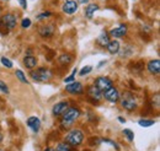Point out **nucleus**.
Masks as SVG:
<instances>
[{
  "label": "nucleus",
  "instance_id": "nucleus-11",
  "mask_svg": "<svg viewBox=\"0 0 160 151\" xmlns=\"http://www.w3.org/2000/svg\"><path fill=\"white\" fill-rule=\"evenodd\" d=\"M27 125L32 129L33 133H38L41 129V119L36 115H32V117H28L27 118Z\"/></svg>",
  "mask_w": 160,
  "mask_h": 151
},
{
  "label": "nucleus",
  "instance_id": "nucleus-27",
  "mask_svg": "<svg viewBox=\"0 0 160 151\" xmlns=\"http://www.w3.org/2000/svg\"><path fill=\"white\" fill-rule=\"evenodd\" d=\"M91 70H92V66H91V65H86V66H84V68H82V69L80 70L79 75H80V76L88 75L89 73H91Z\"/></svg>",
  "mask_w": 160,
  "mask_h": 151
},
{
  "label": "nucleus",
  "instance_id": "nucleus-20",
  "mask_svg": "<svg viewBox=\"0 0 160 151\" xmlns=\"http://www.w3.org/2000/svg\"><path fill=\"white\" fill-rule=\"evenodd\" d=\"M108 42H110V36L106 33V32H102L99 38H98V43L102 46V47H106L107 44H108Z\"/></svg>",
  "mask_w": 160,
  "mask_h": 151
},
{
  "label": "nucleus",
  "instance_id": "nucleus-30",
  "mask_svg": "<svg viewBox=\"0 0 160 151\" xmlns=\"http://www.w3.org/2000/svg\"><path fill=\"white\" fill-rule=\"evenodd\" d=\"M52 15L51 11H46V12H41L40 15H37V20H42V19H47Z\"/></svg>",
  "mask_w": 160,
  "mask_h": 151
},
{
  "label": "nucleus",
  "instance_id": "nucleus-8",
  "mask_svg": "<svg viewBox=\"0 0 160 151\" xmlns=\"http://www.w3.org/2000/svg\"><path fill=\"white\" fill-rule=\"evenodd\" d=\"M78 7H79L78 1H75V0H67V1L63 4L62 10H63V12H65L67 15H73V14H75V12L78 11Z\"/></svg>",
  "mask_w": 160,
  "mask_h": 151
},
{
  "label": "nucleus",
  "instance_id": "nucleus-3",
  "mask_svg": "<svg viewBox=\"0 0 160 151\" xmlns=\"http://www.w3.org/2000/svg\"><path fill=\"white\" fill-rule=\"evenodd\" d=\"M30 76L36 82H47L48 80H51L52 73L47 68H38L36 70H31L30 71Z\"/></svg>",
  "mask_w": 160,
  "mask_h": 151
},
{
  "label": "nucleus",
  "instance_id": "nucleus-9",
  "mask_svg": "<svg viewBox=\"0 0 160 151\" xmlns=\"http://www.w3.org/2000/svg\"><path fill=\"white\" fill-rule=\"evenodd\" d=\"M69 108V102L68 101H62V102H58L53 106L52 108V113L54 117H58V115H62Z\"/></svg>",
  "mask_w": 160,
  "mask_h": 151
},
{
  "label": "nucleus",
  "instance_id": "nucleus-5",
  "mask_svg": "<svg viewBox=\"0 0 160 151\" xmlns=\"http://www.w3.org/2000/svg\"><path fill=\"white\" fill-rule=\"evenodd\" d=\"M16 23H18V20L16 16L12 15V14H5L1 16L0 19V25L4 26L6 30H12L16 27Z\"/></svg>",
  "mask_w": 160,
  "mask_h": 151
},
{
  "label": "nucleus",
  "instance_id": "nucleus-24",
  "mask_svg": "<svg viewBox=\"0 0 160 151\" xmlns=\"http://www.w3.org/2000/svg\"><path fill=\"white\" fill-rule=\"evenodd\" d=\"M0 61H1V64L5 66V68H8V69H11L12 68V61L9 59V58L6 57H1L0 59Z\"/></svg>",
  "mask_w": 160,
  "mask_h": 151
},
{
  "label": "nucleus",
  "instance_id": "nucleus-18",
  "mask_svg": "<svg viewBox=\"0 0 160 151\" xmlns=\"http://www.w3.org/2000/svg\"><path fill=\"white\" fill-rule=\"evenodd\" d=\"M98 10H99V5H96V4H89V5L86 6V9H85V16H86L88 19H92L94 14H95Z\"/></svg>",
  "mask_w": 160,
  "mask_h": 151
},
{
  "label": "nucleus",
  "instance_id": "nucleus-26",
  "mask_svg": "<svg viewBox=\"0 0 160 151\" xmlns=\"http://www.w3.org/2000/svg\"><path fill=\"white\" fill-rule=\"evenodd\" d=\"M123 134L126 135V138L128 139V141H133V140H134V133L132 132L131 129H124V130H123Z\"/></svg>",
  "mask_w": 160,
  "mask_h": 151
},
{
  "label": "nucleus",
  "instance_id": "nucleus-33",
  "mask_svg": "<svg viewBox=\"0 0 160 151\" xmlns=\"http://www.w3.org/2000/svg\"><path fill=\"white\" fill-rule=\"evenodd\" d=\"M159 97H160L159 94L155 95V106H157V107H159Z\"/></svg>",
  "mask_w": 160,
  "mask_h": 151
},
{
  "label": "nucleus",
  "instance_id": "nucleus-12",
  "mask_svg": "<svg viewBox=\"0 0 160 151\" xmlns=\"http://www.w3.org/2000/svg\"><path fill=\"white\" fill-rule=\"evenodd\" d=\"M126 33H127V26H126V25H123V23L120 25L118 27H115V28H112V30L110 31V35L115 38L124 37V36H126Z\"/></svg>",
  "mask_w": 160,
  "mask_h": 151
},
{
  "label": "nucleus",
  "instance_id": "nucleus-7",
  "mask_svg": "<svg viewBox=\"0 0 160 151\" xmlns=\"http://www.w3.org/2000/svg\"><path fill=\"white\" fill-rule=\"evenodd\" d=\"M95 86L100 90L101 92L108 90L110 87H112V80L107 76H99L96 80H95Z\"/></svg>",
  "mask_w": 160,
  "mask_h": 151
},
{
  "label": "nucleus",
  "instance_id": "nucleus-2",
  "mask_svg": "<svg viewBox=\"0 0 160 151\" xmlns=\"http://www.w3.org/2000/svg\"><path fill=\"white\" fill-rule=\"evenodd\" d=\"M64 141L67 144L72 145L73 148L79 146L80 144L84 141V133L81 132L80 129H73V130H70V132L67 134Z\"/></svg>",
  "mask_w": 160,
  "mask_h": 151
},
{
  "label": "nucleus",
  "instance_id": "nucleus-17",
  "mask_svg": "<svg viewBox=\"0 0 160 151\" xmlns=\"http://www.w3.org/2000/svg\"><path fill=\"white\" fill-rule=\"evenodd\" d=\"M23 65L27 69H33L37 65V59L33 56H26V57L23 58Z\"/></svg>",
  "mask_w": 160,
  "mask_h": 151
},
{
  "label": "nucleus",
  "instance_id": "nucleus-1",
  "mask_svg": "<svg viewBox=\"0 0 160 151\" xmlns=\"http://www.w3.org/2000/svg\"><path fill=\"white\" fill-rule=\"evenodd\" d=\"M80 110L75 107H69L64 113H63V119H62V127L63 128H69L70 125L74 124V122L79 118Z\"/></svg>",
  "mask_w": 160,
  "mask_h": 151
},
{
  "label": "nucleus",
  "instance_id": "nucleus-15",
  "mask_svg": "<svg viewBox=\"0 0 160 151\" xmlns=\"http://www.w3.org/2000/svg\"><path fill=\"white\" fill-rule=\"evenodd\" d=\"M88 95H89L92 100H95V101H99V100H101V97H102V92H101L95 85H91V86L88 89Z\"/></svg>",
  "mask_w": 160,
  "mask_h": 151
},
{
  "label": "nucleus",
  "instance_id": "nucleus-34",
  "mask_svg": "<svg viewBox=\"0 0 160 151\" xmlns=\"http://www.w3.org/2000/svg\"><path fill=\"white\" fill-rule=\"evenodd\" d=\"M117 120H118L120 123H126V119H124L123 117H118V118H117Z\"/></svg>",
  "mask_w": 160,
  "mask_h": 151
},
{
  "label": "nucleus",
  "instance_id": "nucleus-28",
  "mask_svg": "<svg viewBox=\"0 0 160 151\" xmlns=\"http://www.w3.org/2000/svg\"><path fill=\"white\" fill-rule=\"evenodd\" d=\"M101 141H102V143H105V144H108V145H111V146H113V148H116L117 150H120V145H118L116 141L111 140V139H102Z\"/></svg>",
  "mask_w": 160,
  "mask_h": 151
},
{
  "label": "nucleus",
  "instance_id": "nucleus-4",
  "mask_svg": "<svg viewBox=\"0 0 160 151\" xmlns=\"http://www.w3.org/2000/svg\"><path fill=\"white\" fill-rule=\"evenodd\" d=\"M121 105H122V107H123L126 111H128V112H132V111H134V110L137 108V101H136V98L133 97V95L129 94V92H126V94L122 96V98H121Z\"/></svg>",
  "mask_w": 160,
  "mask_h": 151
},
{
  "label": "nucleus",
  "instance_id": "nucleus-36",
  "mask_svg": "<svg viewBox=\"0 0 160 151\" xmlns=\"http://www.w3.org/2000/svg\"><path fill=\"white\" fill-rule=\"evenodd\" d=\"M43 151H54L53 149H51V148H47V149H44Z\"/></svg>",
  "mask_w": 160,
  "mask_h": 151
},
{
  "label": "nucleus",
  "instance_id": "nucleus-13",
  "mask_svg": "<svg viewBox=\"0 0 160 151\" xmlns=\"http://www.w3.org/2000/svg\"><path fill=\"white\" fill-rule=\"evenodd\" d=\"M148 71L153 75H159L160 73V60L155 59V60H150L148 63Z\"/></svg>",
  "mask_w": 160,
  "mask_h": 151
},
{
  "label": "nucleus",
  "instance_id": "nucleus-14",
  "mask_svg": "<svg viewBox=\"0 0 160 151\" xmlns=\"http://www.w3.org/2000/svg\"><path fill=\"white\" fill-rule=\"evenodd\" d=\"M38 32H40L41 36L44 38L52 37L53 33H54V26H53V25H43L40 28Z\"/></svg>",
  "mask_w": 160,
  "mask_h": 151
},
{
  "label": "nucleus",
  "instance_id": "nucleus-16",
  "mask_svg": "<svg viewBox=\"0 0 160 151\" xmlns=\"http://www.w3.org/2000/svg\"><path fill=\"white\" fill-rule=\"evenodd\" d=\"M107 47V51H108V53L110 54H117L118 52H120V42L118 41H116V39H113V41H110L108 42V44L106 46Z\"/></svg>",
  "mask_w": 160,
  "mask_h": 151
},
{
  "label": "nucleus",
  "instance_id": "nucleus-32",
  "mask_svg": "<svg viewBox=\"0 0 160 151\" xmlns=\"http://www.w3.org/2000/svg\"><path fill=\"white\" fill-rule=\"evenodd\" d=\"M18 1H19V4L21 5L22 9H26L27 7V1L26 0H18Z\"/></svg>",
  "mask_w": 160,
  "mask_h": 151
},
{
  "label": "nucleus",
  "instance_id": "nucleus-23",
  "mask_svg": "<svg viewBox=\"0 0 160 151\" xmlns=\"http://www.w3.org/2000/svg\"><path fill=\"white\" fill-rule=\"evenodd\" d=\"M15 75H16V77L20 80L22 84H28V81H27V79H26V75L22 73V70H16V71H15Z\"/></svg>",
  "mask_w": 160,
  "mask_h": 151
},
{
  "label": "nucleus",
  "instance_id": "nucleus-10",
  "mask_svg": "<svg viewBox=\"0 0 160 151\" xmlns=\"http://www.w3.org/2000/svg\"><path fill=\"white\" fill-rule=\"evenodd\" d=\"M65 91L69 92V94H72V95H80V94H82L84 87H82V85H81L80 82L74 81V82L68 84V85L65 86Z\"/></svg>",
  "mask_w": 160,
  "mask_h": 151
},
{
  "label": "nucleus",
  "instance_id": "nucleus-6",
  "mask_svg": "<svg viewBox=\"0 0 160 151\" xmlns=\"http://www.w3.org/2000/svg\"><path fill=\"white\" fill-rule=\"evenodd\" d=\"M102 97L106 100V101H108V102H111V103H116L118 100H120V92H118V90L116 89V87H110L108 90H106V91H103L102 92Z\"/></svg>",
  "mask_w": 160,
  "mask_h": 151
},
{
  "label": "nucleus",
  "instance_id": "nucleus-21",
  "mask_svg": "<svg viewBox=\"0 0 160 151\" xmlns=\"http://www.w3.org/2000/svg\"><path fill=\"white\" fill-rule=\"evenodd\" d=\"M54 151H74V148L64 141V143H59V144L56 146Z\"/></svg>",
  "mask_w": 160,
  "mask_h": 151
},
{
  "label": "nucleus",
  "instance_id": "nucleus-25",
  "mask_svg": "<svg viewBox=\"0 0 160 151\" xmlns=\"http://www.w3.org/2000/svg\"><path fill=\"white\" fill-rule=\"evenodd\" d=\"M77 73H78V69L75 68V69L73 70V74H72V75L64 79V82H65V84H72V82H74V81H75V74H77Z\"/></svg>",
  "mask_w": 160,
  "mask_h": 151
},
{
  "label": "nucleus",
  "instance_id": "nucleus-29",
  "mask_svg": "<svg viewBox=\"0 0 160 151\" xmlns=\"http://www.w3.org/2000/svg\"><path fill=\"white\" fill-rule=\"evenodd\" d=\"M0 91L2 92V94H9V87H8V85H6V82H4L2 80H0Z\"/></svg>",
  "mask_w": 160,
  "mask_h": 151
},
{
  "label": "nucleus",
  "instance_id": "nucleus-31",
  "mask_svg": "<svg viewBox=\"0 0 160 151\" xmlns=\"http://www.w3.org/2000/svg\"><path fill=\"white\" fill-rule=\"evenodd\" d=\"M21 26H22V28H28V27L31 26V20L23 19L22 20V22H21Z\"/></svg>",
  "mask_w": 160,
  "mask_h": 151
},
{
  "label": "nucleus",
  "instance_id": "nucleus-35",
  "mask_svg": "<svg viewBox=\"0 0 160 151\" xmlns=\"http://www.w3.org/2000/svg\"><path fill=\"white\" fill-rule=\"evenodd\" d=\"M89 2V0H79L78 1V4H88Z\"/></svg>",
  "mask_w": 160,
  "mask_h": 151
},
{
  "label": "nucleus",
  "instance_id": "nucleus-37",
  "mask_svg": "<svg viewBox=\"0 0 160 151\" xmlns=\"http://www.w3.org/2000/svg\"><path fill=\"white\" fill-rule=\"evenodd\" d=\"M2 139H4V136H2V134H1V133H0V143H1V141H2Z\"/></svg>",
  "mask_w": 160,
  "mask_h": 151
},
{
  "label": "nucleus",
  "instance_id": "nucleus-22",
  "mask_svg": "<svg viewBox=\"0 0 160 151\" xmlns=\"http://www.w3.org/2000/svg\"><path fill=\"white\" fill-rule=\"evenodd\" d=\"M138 124L143 128H148V127H152L155 124V120L154 119H139L138 120Z\"/></svg>",
  "mask_w": 160,
  "mask_h": 151
},
{
  "label": "nucleus",
  "instance_id": "nucleus-38",
  "mask_svg": "<svg viewBox=\"0 0 160 151\" xmlns=\"http://www.w3.org/2000/svg\"><path fill=\"white\" fill-rule=\"evenodd\" d=\"M0 11H1V6H0Z\"/></svg>",
  "mask_w": 160,
  "mask_h": 151
},
{
  "label": "nucleus",
  "instance_id": "nucleus-19",
  "mask_svg": "<svg viewBox=\"0 0 160 151\" xmlns=\"http://www.w3.org/2000/svg\"><path fill=\"white\" fill-rule=\"evenodd\" d=\"M72 60H73V56L69 54V53H63L59 57V59H58V61L62 65H68V64L72 63Z\"/></svg>",
  "mask_w": 160,
  "mask_h": 151
}]
</instances>
